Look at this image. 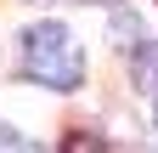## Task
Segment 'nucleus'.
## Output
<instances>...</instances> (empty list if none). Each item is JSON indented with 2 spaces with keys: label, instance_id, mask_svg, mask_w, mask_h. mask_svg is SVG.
I'll use <instances>...</instances> for the list:
<instances>
[{
  "label": "nucleus",
  "instance_id": "1",
  "mask_svg": "<svg viewBox=\"0 0 158 153\" xmlns=\"http://www.w3.org/2000/svg\"><path fill=\"white\" fill-rule=\"evenodd\" d=\"M23 74L45 91H73L85 80V57H79V40L62 23H28L23 28Z\"/></svg>",
  "mask_w": 158,
  "mask_h": 153
},
{
  "label": "nucleus",
  "instance_id": "2",
  "mask_svg": "<svg viewBox=\"0 0 158 153\" xmlns=\"http://www.w3.org/2000/svg\"><path fill=\"white\" fill-rule=\"evenodd\" d=\"M130 85L147 91V97H158V40H141L130 57Z\"/></svg>",
  "mask_w": 158,
  "mask_h": 153
},
{
  "label": "nucleus",
  "instance_id": "5",
  "mask_svg": "<svg viewBox=\"0 0 158 153\" xmlns=\"http://www.w3.org/2000/svg\"><path fill=\"white\" fill-rule=\"evenodd\" d=\"M0 153H34V142H23V136H11V130H0Z\"/></svg>",
  "mask_w": 158,
  "mask_h": 153
},
{
  "label": "nucleus",
  "instance_id": "4",
  "mask_svg": "<svg viewBox=\"0 0 158 153\" xmlns=\"http://www.w3.org/2000/svg\"><path fill=\"white\" fill-rule=\"evenodd\" d=\"M135 34H141V23H135L130 11H124V17H113V46H141Z\"/></svg>",
  "mask_w": 158,
  "mask_h": 153
},
{
  "label": "nucleus",
  "instance_id": "3",
  "mask_svg": "<svg viewBox=\"0 0 158 153\" xmlns=\"http://www.w3.org/2000/svg\"><path fill=\"white\" fill-rule=\"evenodd\" d=\"M62 153H118L102 130H90V125H73L68 136H62Z\"/></svg>",
  "mask_w": 158,
  "mask_h": 153
},
{
  "label": "nucleus",
  "instance_id": "6",
  "mask_svg": "<svg viewBox=\"0 0 158 153\" xmlns=\"http://www.w3.org/2000/svg\"><path fill=\"white\" fill-rule=\"evenodd\" d=\"M90 6H124V0H90Z\"/></svg>",
  "mask_w": 158,
  "mask_h": 153
}]
</instances>
